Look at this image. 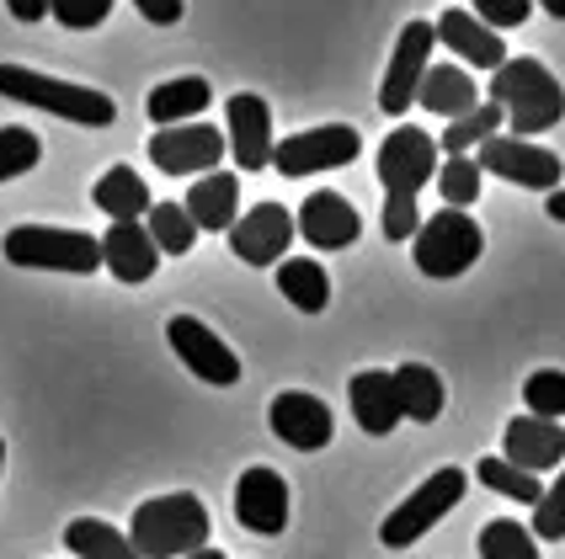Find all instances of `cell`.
<instances>
[{
    "label": "cell",
    "mask_w": 565,
    "mask_h": 559,
    "mask_svg": "<svg viewBox=\"0 0 565 559\" xmlns=\"http://www.w3.org/2000/svg\"><path fill=\"white\" fill-rule=\"evenodd\" d=\"M438 182V139L422 128H395L379 144V186H384V240H411L422 229L416 192Z\"/></svg>",
    "instance_id": "1"
},
{
    "label": "cell",
    "mask_w": 565,
    "mask_h": 559,
    "mask_svg": "<svg viewBox=\"0 0 565 559\" xmlns=\"http://www.w3.org/2000/svg\"><path fill=\"white\" fill-rule=\"evenodd\" d=\"M128 544L139 559H188L209 549V506L192 491H171V496L145 501L128 523Z\"/></svg>",
    "instance_id": "2"
},
{
    "label": "cell",
    "mask_w": 565,
    "mask_h": 559,
    "mask_svg": "<svg viewBox=\"0 0 565 559\" xmlns=\"http://www.w3.org/2000/svg\"><path fill=\"white\" fill-rule=\"evenodd\" d=\"M491 107H502L512 133H544L565 118V92L539 60H507L491 75Z\"/></svg>",
    "instance_id": "3"
},
{
    "label": "cell",
    "mask_w": 565,
    "mask_h": 559,
    "mask_svg": "<svg viewBox=\"0 0 565 559\" xmlns=\"http://www.w3.org/2000/svg\"><path fill=\"white\" fill-rule=\"evenodd\" d=\"M0 96L11 101H28V107H43L64 123H81V128H107L118 118L113 96L92 92V86H75V80H54V75H38L28 64H0Z\"/></svg>",
    "instance_id": "4"
},
{
    "label": "cell",
    "mask_w": 565,
    "mask_h": 559,
    "mask_svg": "<svg viewBox=\"0 0 565 559\" xmlns=\"http://www.w3.org/2000/svg\"><path fill=\"white\" fill-rule=\"evenodd\" d=\"M6 261H11V267H38V272L92 278L96 267H102V240H92L86 229L17 224V229H6Z\"/></svg>",
    "instance_id": "5"
},
{
    "label": "cell",
    "mask_w": 565,
    "mask_h": 559,
    "mask_svg": "<svg viewBox=\"0 0 565 559\" xmlns=\"http://www.w3.org/2000/svg\"><path fill=\"white\" fill-rule=\"evenodd\" d=\"M480 250H486V235H480V224L470 214H454V208H443V214L422 218V229L411 235V256H416V267L427 272V278H465L475 261H480Z\"/></svg>",
    "instance_id": "6"
},
{
    "label": "cell",
    "mask_w": 565,
    "mask_h": 559,
    "mask_svg": "<svg viewBox=\"0 0 565 559\" xmlns=\"http://www.w3.org/2000/svg\"><path fill=\"white\" fill-rule=\"evenodd\" d=\"M465 485H470V474L465 469H438V474H427L416 491H411L384 523H379V538H384V549H411L416 538L427 528H438L443 517L465 501Z\"/></svg>",
    "instance_id": "7"
},
{
    "label": "cell",
    "mask_w": 565,
    "mask_h": 559,
    "mask_svg": "<svg viewBox=\"0 0 565 559\" xmlns=\"http://www.w3.org/2000/svg\"><path fill=\"white\" fill-rule=\"evenodd\" d=\"M480 176H502L512 186H529V192H561L565 165L555 150H544L534 139H512V133H497L480 144Z\"/></svg>",
    "instance_id": "8"
},
{
    "label": "cell",
    "mask_w": 565,
    "mask_h": 559,
    "mask_svg": "<svg viewBox=\"0 0 565 559\" xmlns=\"http://www.w3.org/2000/svg\"><path fill=\"white\" fill-rule=\"evenodd\" d=\"M363 139L347 123H320L305 133H288L282 144H273V165L278 176H315V171H337L347 160H358Z\"/></svg>",
    "instance_id": "9"
},
{
    "label": "cell",
    "mask_w": 565,
    "mask_h": 559,
    "mask_svg": "<svg viewBox=\"0 0 565 559\" xmlns=\"http://www.w3.org/2000/svg\"><path fill=\"white\" fill-rule=\"evenodd\" d=\"M166 346L177 352V363H182L192 378H203V384H214V389L241 378V357H235L203 320H192V314H177V320L166 325Z\"/></svg>",
    "instance_id": "10"
},
{
    "label": "cell",
    "mask_w": 565,
    "mask_h": 559,
    "mask_svg": "<svg viewBox=\"0 0 565 559\" xmlns=\"http://www.w3.org/2000/svg\"><path fill=\"white\" fill-rule=\"evenodd\" d=\"M433 43H438L433 22H406V28H401V37H395V54H390V69H384L379 112L401 118L411 101H416L422 80H427V54H433Z\"/></svg>",
    "instance_id": "11"
},
{
    "label": "cell",
    "mask_w": 565,
    "mask_h": 559,
    "mask_svg": "<svg viewBox=\"0 0 565 559\" xmlns=\"http://www.w3.org/2000/svg\"><path fill=\"white\" fill-rule=\"evenodd\" d=\"M224 144L235 150L241 171H267L273 165V107L252 92L230 96L224 101Z\"/></svg>",
    "instance_id": "12"
},
{
    "label": "cell",
    "mask_w": 565,
    "mask_h": 559,
    "mask_svg": "<svg viewBox=\"0 0 565 559\" xmlns=\"http://www.w3.org/2000/svg\"><path fill=\"white\" fill-rule=\"evenodd\" d=\"M224 133H214L209 123H182V128H160L150 139V160L166 176H198V171H220L224 160Z\"/></svg>",
    "instance_id": "13"
},
{
    "label": "cell",
    "mask_w": 565,
    "mask_h": 559,
    "mask_svg": "<svg viewBox=\"0 0 565 559\" xmlns=\"http://www.w3.org/2000/svg\"><path fill=\"white\" fill-rule=\"evenodd\" d=\"M235 517H241V528L262 533V538H278L288 528V485H282L278 469L252 464L241 474V485H235Z\"/></svg>",
    "instance_id": "14"
},
{
    "label": "cell",
    "mask_w": 565,
    "mask_h": 559,
    "mask_svg": "<svg viewBox=\"0 0 565 559\" xmlns=\"http://www.w3.org/2000/svg\"><path fill=\"white\" fill-rule=\"evenodd\" d=\"M294 246V214L282 203H256L252 214L235 218L230 229V250L252 267H267V261H282Z\"/></svg>",
    "instance_id": "15"
},
{
    "label": "cell",
    "mask_w": 565,
    "mask_h": 559,
    "mask_svg": "<svg viewBox=\"0 0 565 559\" xmlns=\"http://www.w3.org/2000/svg\"><path fill=\"white\" fill-rule=\"evenodd\" d=\"M267 421H273L278 442L299 448V453H320L331 442V405L315 400V395H299V389L278 395L273 410H267Z\"/></svg>",
    "instance_id": "16"
},
{
    "label": "cell",
    "mask_w": 565,
    "mask_h": 559,
    "mask_svg": "<svg viewBox=\"0 0 565 559\" xmlns=\"http://www.w3.org/2000/svg\"><path fill=\"white\" fill-rule=\"evenodd\" d=\"M294 229H299L315 250H342L363 235V218H358V208L347 203L342 192H310L299 218H294Z\"/></svg>",
    "instance_id": "17"
},
{
    "label": "cell",
    "mask_w": 565,
    "mask_h": 559,
    "mask_svg": "<svg viewBox=\"0 0 565 559\" xmlns=\"http://www.w3.org/2000/svg\"><path fill=\"white\" fill-rule=\"evenodd\" d=\"M507 464L523 469V474H544V469H555L565 459V432L561 421H539V416H512L507 421Z\"/></svg>",
    "instance_id": "18"
},
{
    "label": "cell",
    "mask_w": 565,
    "mask_h": 559,
    "mask_svg": "<svg viewBox=\"0 0 565 559\" xmlns=\"http://www.w3.org/2000/svg\"><path fill=\"white\" fill-rule=\"evenodd\" d=\"M433 32H438L443 49H454V54L470 64V69H491V75H497V69L507 64L502 37H497L491 28H480V22H475L465 6H448L438 22H433Z\"/></svg>",
    "instance_id": "19"
},
{
    "label": "cell",
    "mask_w": 565,
    "mask_h": 559,
    "mask_svg": "<svg viewBox=\"0 0 565 559\" xmlns=\"http://www.w3.org/2000/svg\"><path fill=\"white\" fill-rule=\"evenodd\" d=\"M347 405H352V421L363 427L369 437H390L401 427V400H395V378L384 368L358 373L347 384Z\"/></svg>",
    "instance_id": "20"
},
{
    "label": "cell",
    "mask_w": 565,
    "mask_h": 559,
    "mask_svg": "<svg viewBox=\"0 0 565 559\" xmlns=\"http://www.w3.org/2000/svg\"><path fill=\"white\" fill-rule=\"evenodd\" d=\"M102 267L118 282H150L160 267V250L150 246L145 224H113L102 235Z\"/></svg>",
    "instance_id": "21"
},
{
    "label": "cell",
    "mask_w": 565,
    "mask_h": 559,
    "mask_svg": "<svg viewBox=\"0 0 565 559\" xmlns=\"http://www.w3.org/2000/svg\"><path fill=\"white\" fill-rule=\"evenodd\" d=\"M416 101H422L427 112L448 118V123H459L465 112L480 107V86L470 80V69H459V64H427V80H422Z\"/></svg>",
    "instance_id": "22"
},
{
    "label": "cell",
    "mask_w": 565,
    "mask_h": 559,
    "mask_svg": "<svg viewBox=\"0 0 565 559\" xmlns=\"http://www.w3.org/2000/svg\"><path fill=\"white\" fill-rule=\"evenodd\" d=\"M188 218L198 224V229H235V218H241V182L235 176H224V171H214V176H198V186L188 192Z\"/></svg>",
    "instance_id": "23"
},
{
    "label": "cell",
    "mask_w": 565,
    "mask_h": 559,
    "mask_svg": "<svg viewBox=\"0 0 565 559\" xmlns=\"http://www.w3.org/2000/svg\"><path fill=\"white\" fill-rule=\"evenodd\" d=\"M92 203L102 214H113V224H145V214H150V186H145V176L134 165H113L92 186Z\"/></svg>",
    "instance_id": "24"
},
{
    "label": "cell",
    "mask_w": 565,
    "mask_h": 559,
    "mask_svg": "<svg viewBox=\"0 0 565 559\" xmlns=\"http://www.w3.org/2000/svg\"><path fill=\"white\" fill-rule=\"evenodd\" d=\"M395 378V400H401V421L416 427H433L443 416V378L427 363H406V368L390 373Z\"/></svg>",
    "instance_id": "25"
},
{
    "label": "cell",
    "mask_w": 565,
    "mask_h": 559,
    "mask_svg": "<svg viewBox=\"0 0 565 559\" xmlns=\"http://www.w3.org/2000/svg\"><path fill=\"white\" fill-rule=\"evenodd\" d=\"M209 101H214V86H209L203 75H182V80H166V86H156L145 107H150V123L182 128L188 118H198Z\"/></svg>",
    "instance_id": "26"
},
{
    "label": "cell",
    "mask_w": 565,
    "mask_h": 559,
    "mask_svg": "<svg viewBox=\"0 0 565 559\" xmlns=\"http://www.w3.org/2000/svg\"><path fill=\"white\" fill-rule=\"evenodd\" d=\"M278 293L299 314H320L326 304H331V278H326V267H320V261L294 256V261H278Z\"/></svg>",
    "instance_id": "27"
},
{
    "label": "cell",
    "mask_w": 565,
    "mask_h": 559,
    "mask_svg": "<svg viewBox=\"0 0 565 559\" xmlns=\"http://www.w3.org/2000/svg\"><path fill=\"white\" fill-rule=\"evenodd\" d=\"M64 549L75 559H139L134 544H128V533H118L113 523H102V517H75L64 528Z\"/></svg>",
    "instance_id": "28"
},
{
    "label": "cell",
    "mask_w": 565,
    "mask_h": 559,
    "mask_svg": "<svg viewBox=\"0 0 565 559\" xmlns=\"http://www.w3.org/2000/svg\"><path fill=\"white\" fill-rule=\"evenodd\" d=\"M145 235H150V246H156L160 256H188L192 240H198V224L188 218L182 203H150Z\"/></svg>",
    "instance_id": "29"
},
{
    "label": "cell",
    "mask_w": 565,
    "mask_h": 559,
    "mask_svg": "<svg viewBox=\"0 0 565 559\" xmlns=\"http://www.w3.org/2000/svg\"><path fill=\"white\" fill-rule=\"evenodd\" d=\"M497 128H502V107H491V101H480L475 112H465L459 123H448V133L438 139V150L454 155H470V144H486V139H497Z\"/></svg>",
    "instance_id": "30"
},
{
    "label": "cell",
    "mask_w": 565,
    "mask_h": 559,
    "mask_svg": "<svg viewBox=\"0 0 565 559\" xmlns=\"http://www.w3.org/2000/svg\"><path fill=\"white\" fill-rule=\"evenodd\" d=\"M475 474H480V485H491L497 496L518 501V506H539V496H544V485H539L534 474L512 469L507 459H480V464H475Z\"/></svg>",
    "instance_id": "31"
},
{
    "label": "cell",
    "mask_w": 565,
    "mask_h": 559,
    "mask_svg": "<svg viewBox=\"0 0 565 559\" xmlns=\"http://www.w3.org/2000/svg\"><path fill=\"white\" fill-rule=\"evenodd\" d=\"M480 559H539V538L523 528V523H512V517L486 523V533H480Z\"/></svg>",
    "instance_id": "32"
},
{
    "label": "cell",
    "mask_w": 565,
    "mask_h": 559,
    "mask_svg": "<svg viewBox=\"0 0 565 559\" xmlns=\"http://www.w3.org/2000/svg\"><path fill=\"white\" fill-rule=\"evenodd\" d=\"M438 192H443V203H448L454 214L475 208V197H480V165H475L470 155L438 160Z\"/></svg>",
    "instance_id": "33"
},
{
    "label": "cell",
    "mask_w": 565,
    "mask_h": 559,
    "mask_svg": "<svg viewBox=\"0 0 565 559\" xmlns=\"http://www.w3.org/2000/svg\"><path fill=\"white\" fill-rule=\"evenodd\" d=\"M43 160V139L32 133V128H0V182H17V176H28L32 165Z\"/></svg>",
    "instance_id": "34"
},
{
    "label": "cell",
    "mask_w": 565,
    "mask_h": 559,
    "mask_svg": "<svg viewBox=\"0 0 565 559\" xmlns=\"http://www.w3.org/2000/svg\"><path fill=\"white\" fill-rule=\"evenodd\" d=\"M523 400H529V416H539V421H561V416H565V373L561 368L529 373Z\"/></svg>",
    "instance_id": "35"
},
{
    "label": "cell",
    "mask_w": 565,
    "mask_h": 559,
    "mask_svg": "<svg viewBox=\"0 0 565 559\" xmlns=\"http://www.w3.org/2000/svg\"><path fill=\"white\" fill-rule=\"evenodd\" d=\"M534 538H544V544H561V538H565V474H555V485L539 496V506H534Z\"/></svg>",
    "instance_id": "36"
},
{
    "label": "cell",
    "mask_w": 565,
    "mask_h": 559,
    "mask_svg": "<svg viewBox=\"0 0 565 559\" xmlns=\"http://www.w3.org/2000/svg\"><path fill=\"white\" fill-rule=\"evenodd\" d=\"M113 11V0H49V17L70 32H86V28H102Z\"/></svg>",
    "instance_id": "37"
},
{
    "label": "cell",
    "mask_w": 565,
    "mask_h": 559,
    "mask_svg": "<svg viewBox=\"0 0 565 559\" xmlns=\"http://www.w3.org/2000/svg\"><path fill=\"white\" fill-rule=\"evenodd\" d=\"M529 11H534L529 0H475L470 17L480 22V28H491L497 37H502L507 28H523V22H529Z\"/></svg>",
    "instance_id": "38"
},
{
    "label": "cell",
    "mask_w": 565,
    "mask_h": 559,
    "mask_svg": "<svg viewBox=\"0 0 565 559\" xmlns=\"http://www.w3.org/2000/svg\"><path fill=\"white\" fill-rule=\"evenodd\" d=\"M134 6H139V17L156 22V28H177V22H182V0H134Z\"/></svg>",
    "instance_id": "39"
},
{
    "label": "cell",
    "mask_w": 565,
    "mask_h": 559,
    "mask_svg": "<svg viewBox=\"0 0 565 559\" xmlns=\"http://www.w3.org/2000/svg\"><path fill=\"white\" fill-rule=\"evenodd\" d=\"M43 11H49V0H11V17L17 22H38Z\"/></svg>",
    "instance_id": "40"
},
{
    "label": "cell",
    "mask_w": 565,
    "mask_h": 559,
    "mask_svg": "<svg viewBox=\"0 0 565 559\" xmlns=\"http://www.w3.org/2000/svg\"><path fill=\"white\" fill-rule=\"evenodd\" d=\"M550 218H561L565 224V192H550Z\"/></svg>",
    "instance_id": "41"
},
{
    "label": "cell",
    "mask_w": 565,
    "mask_h": 559,
    "mask_svg": "<svg viewBox=\"0 0 565 559\" xmlns=\"http://www.w3.org/2000/svg\"><path fill=\"white\" fill-rule=\"evenodd\" d=\"M544 11H550V17H565V0H544Z\"/></svg>",
    "instance_id": "42"
},
{
    "label": "cell",
    "mask_w": 565,
    "mask_h": 559,
    "mask_svg": "<svg viewBox=\"0 0 565 559\" xmlns=\"http://www.w3.org/2000/svg\"><path fill=\"white\" fill-rule=\"evenodd\" d=\"M188 559H224V555L214 549V544H209V549H198V555H188Z\"/></svg>",
    "instance_id": "43"
},
{
    "label": "cell",
    "mask_w": 565,
    "mask_h": 559,
    "mask_svg": "<svg viewBox=\"0 0 565 559\" xmlns=\"http://www.w3.org/2000/svg\"><path fill=\"white\" fill-rule=\"evenodd\" d=\"M0 474H6V442H0Z\"/></svg>",
    "instance_id": "44"
}]
</instances>
